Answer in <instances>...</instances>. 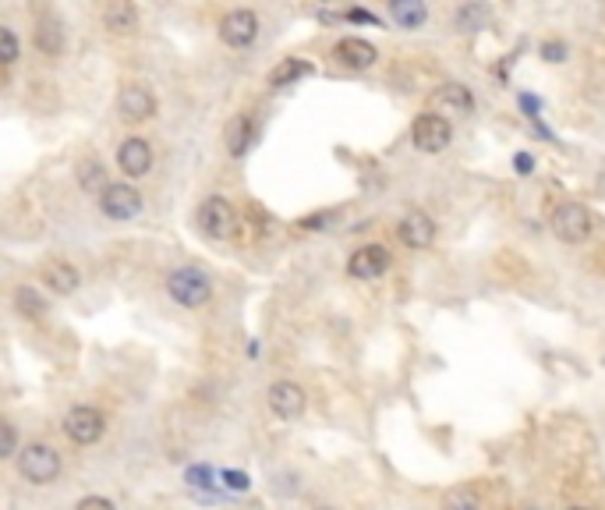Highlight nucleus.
<instances>
[{"mask_svg":"<svg viewBox=\"0 0 605 510\" xmlns=\"http://www.w3.org/2000/svg\"><path fill=\"white\" fill-rule=\"evenodd\" d=\"M118 167L124 170V177H146L153 170V146L138 135L124 138L118 149Z\"/></svg>","mask_w":605,"mask_h":510,"instance_id":"9b49d317","label":"nucleus"},{"mask_svg":"<svg viewBox=\"0 0 605 510\" xmlns=\"http://www.w3.org/2000/svg\"><path fill=\"white\" fill-rule=\"evenodd\" d=\"M103 25L114 36H131L138 29V7L131 0H110L103 7Z\"/></svg>","mask_w":605,"mask_h":510,"instance_id":"dca6fc26","label":"nucleus"},{"mask_svg":"<svg viewBox=\"0 0 605 510\" xmlns=\"http://www.w3.org/2000/svg\"><path fill=\"white\" fill-rule=\"evenodd\" d=\"M46 298L36 291V288H29V284H22L18 291H14V312L22 316V319H43L46 316Z\"/></svg>","mask_w":605,"mask_h":510,"instance_id":"4be33fe9","label":"nucleus"},{"mask_svg":"<svg viewBox=\"0 0 605 510\" xmlns=\"http://www.w3.org/2000/svg\"><path fill=\"white\" fill-rule=\"evenodd\" d=\"M269 411L283 419V422H294V419H301L305 415V404H308V397H305V390L298 386V382L290 380H277L269 386Z\"/></svg>","mask_w":605,"mask_h":510,"instance_id":"6e6552de","label":"nucleus"},{"mask_svg":"<svg viewBox=\"0 0 605 510\" xmlns=\"http://www.w3.org/2000/svg\"><path fill=\"white\" fill-rule=\"evenodd\" d=\"M79 507H114V500H107V496H81L79 500Z\"/></svg>","mask_w":605,"mask_h":510,"instance_id":"cd10ccee","label":"nucleus"},{"mask_svg":"<svg viewBox=\"0 0 605 510\" xmlns=\"http://www.w3.org/2000/svg\"><path fill=\"white\" fill-rule=\"evenodd\" d=\"M251 138H255V128H251V118H248V114H234V118L227 121V131H223V142H227V153H231L234 160H241L244 153H248V146H251Z\"/></svg>","mask_w":605,"mask_h":510,"instance_id":"f3484780","label":"nucleus"},{"mask_svg":"<svg viewBox=\"0 0 605 510\" xmlns=\"http://www.w3.org/2000/svg\"><path fill=\"white\" fill-rule=\"evenodd\" d=\"M99 210L107 220H135L142 212V192H135L131 184H107V192L99 195Z\"/></svg>","mask_w":605,"mask_h":510,"instance_id":"9d476101","label":"nucleus"},{"mask_svg":"<svg viewBox=\"0 0 605 510\" xmlns=\"http://www.w3.org/2000/svg\"><path fill=\"white\" fill-rule=\"evenodd\" d=\"M220 40L234 50H248L251 42L259 40V14L248 11V7H238L231 14H223L220 22Z\"/></svg>","mask_w":605,"mask_h":510,"instance_id":"423d86ee","label":"nucleus"},{"mask_svg":"<svg viewBox=\"0 0 605 510\" xmlns=\"http://www.w3.org/2000/svg\"><path fill=\"white\" fill-rule=\"evenodd\" d=\"M0 458H14V447H18V432L11 422H0Z\"/></svg>","mask_w":605,"mask_h":510,"instance_id":"a878e982","label":"nucleus"},{"mask_svg":"<svg viewBox=\"0 0 605 510\" xmlns=\"http://www.w3.org/2000/svg\"><path fill=\"white\" fill-rule=\"evenodd\" d=\"M446 504H468V507H475L478 500H475V496H464V493H457V496H446Z\"/></svg>","mask_w":605,"mask_h":510,"instance_id":"c756f323","label":"nucleus"},{"mask_svg":"<svg viewBox=\"0 0 605 510\" xmlns=\"http://www.w3.org/2000/svg\"><path fill=\"white\" fill-rule=\"evenodd\" d=\"M390 269V252L383 249V245H364L358 252L351 255V262H347V273L354 277V280H375V277H383Z\"/></svg>","mask_w":605,"mask_h":510,"instance_id":"f8f14e48","label":"nucleus"},{"mask_svg":"<svg viewBox=\"0 0 605 510\" xmlns=\"http://www.w3.org/2000/svg\"><path fill=\"white\" fill-rule=\"evenodd\" d=\"M440 99L449 103V107H457V110H464V114L475 107V99H471V92H468L464 85H443V89H440Z\"/></svg>","mask_w":605,"mask_h":510,"instance_id":"b1692460","label":"nucleus"},{"mask_svg":"<svg viewBox=\"0 0 605 510\" xmlns=\"http://www.w3.org/2000/svg\"><path fill=\"white\" fill-rule=\"evenodd\" d=\"M18 475L33 486H50L61 475V454L46 443H29L18 450Z\"/></svg>","mask_w":605,"mask_h":510,"instance_id":"f03ea898","label":"nucleus"},{"mask_svg":"<svg viewBox=\"0 0 605 510\" xmlns=\"http://www.w3.org/2000/svg\"><path fill=\"white\" fill-rule=\"evenodd\" d=\"M103 432H107V419L92 404H75L64 415V436L71 443H79V447H92L96 439H103Z\"/></svg>","mask_w":605,"mask_h":510,"instance_id":"39448f33","label":"nucleus"},{"mask_svg":"<svg viewBox=\"0 0 605 510\" xmlns=\"http://www.w3.org/2000/svg\"><path fill=\"white\" fill-rule=\"evenodd\" d=\"M347 18H351V22H368V25H379V18H375L372 11H351Z\"/></svg>","mask_w":605,"mask_h":510,"instance_id":"c85d7f7f","label":"nucleus"},{"mask_svg":"<svg viewBox=\"0 0 605 510\" xmlns=\"http://www.w3.org/2000/svg\"><path fill=\"white\" fill-rule=\"evenodd\" d=\"M75 177H79V184L89 192V195H103V192H107V184H110V177H107V170H103L99 160H79Z\"/></svg>","mask_w":605,"mask_h":510,"instance_id":"412c9836","label":"nucleus"},{"mask_svg":"<svg viewBox=\"0 0 605 510\" xmlns=\"http://www.w3.org/2000/svg\"><path fill=\"white\" fill-rule=\"evenodd\" d=\"M40 280L53 291L57 298H68V295H75L79 291V284H81V277H79V269L71 266V262H46L40 269Z\"/></svg>","mask_w":605,"mask_h":510,"instance_id":"2eb2a0df","label":"nucleus"},{"mask_svg":"<svg viewBox=\"0 0 605 510\" xmlns=\"http://www.w3.org/2000/svg\"><path fill=\"white\" fill-rule=\"evenodd\" d=\"M542 57L549 61V64H560V61H566V46L560 40H549L542 42Z\"/></svg>","mask_w":605,"mask_h":510,"instance_id":"bb28decb","label":"nucleus"},{"mask_svg":"<svg viewBox=\"0 0 605 510\" xmlns=\"http://www.w3.org/2000/svg\"><path fill=\"white\" fill-rule=\"evenodd\" d=\"M549 227H553V234L566 241V245H584L588 238H591V212L588 206H581V203H560L553 216H549Z\"/></svg>","mask_w":605,"mask_h":510,"instance_id":"7ed1b4c3","label":"nucleus"},{"mask_svg":"<svg viewBox=\"0 0 605 510\" xmlns=\"http://www.w3.org/2000/svg\"><path fill=\"white\" fill-rule=\"evenodd\" d=\"M323 4H329V0H323Z\"/></svg>","mask_w":605,"mask_h":510,"instance_id":"2f4dec72","label":"nucleus"},{"mask_svg":"<svg viewBox=\"0 0 605 510\" xmlns=\"http://www.w3.org/2000/svg\"><path fill=\"white\" fill-rule=\"evenodd\" d=\"M227 478H231V486H234V489H244V486H248V482H244V475H227Z\"/></svg>","mask_w":605,"mask_h":510,"instance_id":"7c9ffc66","label":"nucleus"},{"mask_svg":"<svg viewBox=\"0 0 605 510\" xmlns=\"http://www.w3.org/2000/svg\"><path fill=\"white\" fill-rule=\"evenodd\" d=\"M397 238H401L407 249L421 252V249H429L436 241V223L425 212H407L401 220V227H397Z\"/></svg>","mask_w":605,"mask_h":510,"instance_id":"ddd939ff","label":"nucleus"},{"mask_svg":"<svg viewBox=\"0 0 605 510\" xmlns=\"http://www.w3.org/2000/svg\"><path fill=\"white\" fill-rule=\"evenodd\" d=\"M390 14L401 29H421L429 18V7L425 0H390Z\"/></svg>","mask_w":605,"mask_h":510,"instance_id":"6ab92c4d","label":"nucleus"},{"mask_svg":"<svg viewBox=\"0 0 605 510\" xmlns=\"http://www.w3.org/2000/svg\"><path fill=\"white\" fill-rule=\"evenodd\" d=\"M36 50L46 53V57H61V50H64V29H61V22H53V18H43L40 25H36Z\"/></svg>","mask_w":605,"mask_h":510,"instance_id":"aec40b11","label":"nucleus"},{"mask_svg":"<svg viewBox=\"0 0 605 510\" xmlns=\"http://www.w3.org/2000/svg\"><path fill=\"white\" fill-rule=\"evenodd\" d=\"M0 46H4V68H11L14 61H18V36H14V29H0Z\"/></svg>","mask_w":605,"mask_h":510,"instance_id":"393cba45","label":"nucleus"},{"mask_svg":"<svg viewBox=\"0 0 605 510\" xmlns=\"http://www.w3.org/2000/svg\"><path fill=\"white\" fill-rule=\"evenodd\" d=\"M449 138H453V128L440 114H421L414 121V128H411V142L421 153H443L446 146H449Z\"/></svg>","mask_w":605,"mask_h":510,"instance_id":"0eeeda50","label":"nucleus"},{"mask_svg":"<svg viewBox=\"0 0 605 510\" xmlns=\"http://www.w3.org/2000/svg\"><path fill=\"white\" fill-rule=\"evenodd\" d=\"M333 57L344 64V68H351V71H364V68H372L375 64V46L368 40H358V36H344V40L333 46Z\"/></svg>","mask_w":605,"mask_h":510,"instance_id":"4468645a","label":"nucleus"},{"mask_svg":"<svg viewBox=\"0 0 605 510\" xmlns=\"http://www.w3.org/2000/svg\"><path fill=\"white\" fill-rule=\"evenodd\" d=\"M195 223H199L202 234H205V238H213V241L231 238V234H234V227H238V220H234V206H231L223 195H209V199L199 206V212H195Z\"/></svg>","mask_w":605,"mask_h":510,"instance_id":"20e7f679","label":"nucleus"},{"mask_svg":"<svg viewBox=\"0 0 605 510\" xmlns=\"http://www.w3.org/2000/svg\"><path fill=\"white\" fill-rule=\"evenodd\" d=\"M166 291L184 308H202L213 298V277L199 266H181L166 277Z\"/></svg>","mask_w":605,"mask_h":510,"instance_id":"f257e3e1","label":"nucleus"},{"mask_svg":"<svg viewBox=\"0 0 605 510\" xmlns=\"http://www.w3.org/2000/svg\"><path fill=\"white\" fill-rule=\"evenodd\" d=\"M488 4L482 0H468V4H460L457 11H453V29L457 33H482L485 25H488Z\"/></svg>","mask_w":605,"mask_h":510,"instance_id":"a211bd4d","label":"nucleus"},{"mask_svg":"<svg viewBox=\"0 0 605 510\" xmlns=\"http://www.w3.org/2000/svg\"><path fill=\"white\" fill-rule=\"evenodd\" d=\"M118 110L128 125H138V121H149L156 114V96L149 92V85L142 82H128L118 96Z\"/></svg>","mask_w":605,"mask_h":510,"instance_id":"1a4fd4ad","label":"nucleus"},{"mask_svg":"<svg viewBox=\"0 0 605 510\" xmlns=\"http://www.w3.org/2000/svg\"><path fill=\"white\" fill-rule=\"evenodd\" d=\"M308 75H316V68L308 64V61H298V57H290V61H283L273 68V75H269V85L273 89H283V85H294L298 79H308Z\"/></svg>","mask_w":605,"mask_h":510,"instance_id":"5701e85b","label":"nucleus"}]
</instances>
